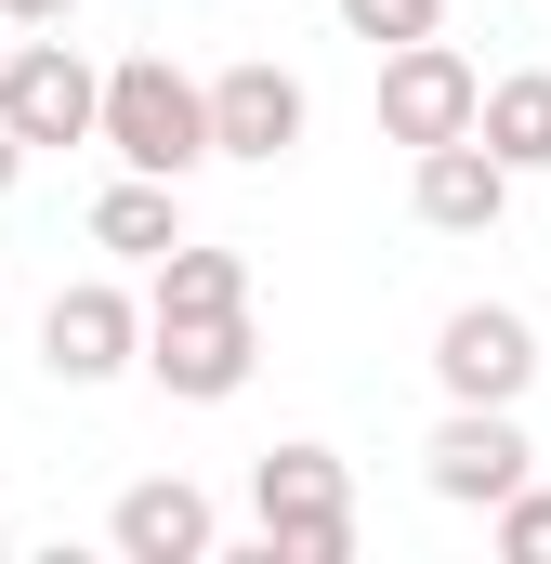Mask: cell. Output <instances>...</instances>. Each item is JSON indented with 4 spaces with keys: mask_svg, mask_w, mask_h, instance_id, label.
Masks as SVG:
<instances>
[{
    "mask_svg": "<svg viewBox=\"0 0 551 564\" xmlns=\"http://www.w3.org/2000/svg\"><path fill=\"white\" fill-rule=\"evenodd\" d=\"M250 564H355V473H342V446H263L250 459Z\"/></svg>",
    "mask_w": 551,
    "mask_h": 564,
    "instance_id": "1",
    "label": "cell"
},
{
    "mask_svg": "<svg viewBox=\"0 0 551 564\" xmlns=\"http://www.w3.org/2000/svg\"><path fill=\"white\" fill-rule=\"evenodd\" d=\"M106 158H119V171H158V184L210 171V158H224V144H210V79H184L171 53H119V66H106Z\"/></svg>",
    "mask_w": 551,
    "mask_h": 564,
    "instance_id": "2",
    "label": "cell"
},
{
    "mask_svg": "<svg viewBox=\"0 0 551 564\" xmlns=\"http://www.w3.org/2000/svg\"><path fill=\"white\" fill-rule=\"evenodd\" d=\"M0 119L26 144H106V66H93L66 26H26L13 66H0Z\"/></svg>",
    "mask_w": 551,
    "mask_h": 564,
    "instance_id": "3",
    "label": "cell"
},
{
    "mask_svg": "<svg viewBox=\"0 0 551 564\" xmlns=\"http://www.w3.org/2000/svg\"><path fill=\"white\" fill-rule=\"evenodd\" d=\"M526 473H539L526 408H446V421H433V446H420V486H433L446 512H499Z\"/></svg>",
    "mask_w": 551,
    "mask_h": 564,
    "instance_id": "4",
    "label": "cell"
},
{
    "mask_svg": "<svg viewBox=\"0 0 551 564\" xmlns=\"http://www.w3.org/2000/svg\"><path fill=\"white\" fill-rule=\"evenodd\" d=\"M40 368L66 381V394H93V381H119V368H144V302L119 276H79L40 302Z\"/></svg>",
    "mask_w": 551,
    "mask_h": 564,
    "instance_id": "5",
    "label": "cell"
},
{
    "mask_svg": "<svg viewBox=\"0 0 551 564\" xmlns=\"http://www.w3.org/2000/svg\"><path fill=\"white\" fill-rule=\"evenodd\" d=\"M250 368H263L250 302H237V315H144V381H158L171 408H224V394H250Z\"/></svg>",
    "mask_w": 551,
    "mask_h": 564,
    "instance_id": "6",
    "label": "cell"
},
{
    "mask_svg": "<svg viewBox=\"0 0 551 564\" xmlns=\"http://www.w3.org/2000/svg\"><path fill=\"white\" fill-rule=\"evenodd\" d=\"M473 119H486V79H473L460 40H395L381 53V132L408 144V158L420 144H460Z\"/></svg>",
    "mask_w": 551,
    "mask_h": 564,
    "instance_id": "7",
    "label": "cell"
},
{
    "mask_svg": "<svg viewBox=\"0 0 551 564\" xmlns=\"http://www.w3.org/2000/svg\"><path fill=\"white\" fill-rule=\"evenodd\" d=\"M433 381H446V408H526L539 328H526L512 302H460V315L433 328Z\"/></svg>",
    "mask_w": 551,
    "mask_h": 564,
    "instance_id": "8",
    "label": "cell"
},
{
    "mask_svg": "<svg viewBox=\"0 0 551 564\" xmlns=\"http://www.w3.org/2000/svg\"><path fill=\"white\" fill-rule=\"evenodd\" d=\"M302 132H315V93H302L276 53H250V66H224V79H210V144H224L237 171H276Z\"/></svg>",
    "mask_w": 551,
    "mask_h": 564,
    "instance_id": "9",
    "label": "cell"
},
{
    "mask_svg": "<svg viewBox=\"0 0 551 564\" xmlns=\"http://www.w3.org/2000/svg\"><path fill=\"white\" fill-rule=\"evenodd\" d=\"M512 184H526V171H512V158H499L486 132H460V144H420V158H408V210L433 224V237H499Z\"/></svg>",
    "mask_w": 551,
    "mask_h": 564,
    "instance_id": "10",
    "label": "cell"
},
{
    "mask_svg": "<svg viewBox=\"0 0 551 564\" xmlns=\"http://www.w3.org/2000/svg\"><path fill=\"white\" fill-rule=\"evenodd\" d=\"M106 539H119V564H210V552H224V512H210V486L144 473V486H119Z\"/></svg>",
    "mask_w": 551,
    "mask_h": 564,
    "instance_id": "11",
    "label": "cell"
},
{
    "mask_svg": "<svg viewBox=\"0 0 551 564\" xmlns=\"http://www.w3.org/2000/svg\"><path fill=\"white\" fill-rule=\"evenodd\" d=\"M93 250H119V263H158V250H184V184H158V171H119V184L93 197Z\"/></svg>",
    "mask_w": 551,
    "mask_h": 564,
    "instance_id": "12",
    "label": "cell"
},
{
    "mask_svg": "<svg viewBox=\"0 0 551 564\" xmlns=\"http://www.w3.org/2000/svg\"><path fill=\"white\" fill-rule=\"evenodd\" d=\"M237 302H250V263L210 250V237H184V250L144 263V315H237Z\"/></svg>",
    "mask_w": 551,
    "mask_h": 564,
    "instance_id": "13",
    "label": "cell"
},
{
    "mask_svg": "<svg viewBox=\"0 0 551 564\" xmlns=\"http://www.w3.org/2000/svg\"><path fill=\"white\" fill-rule=\"evenodd\" d=\"M473 132L499 144L512 171H551V66H512V79H486V119Z\"/></svg>",
    "mask_w": 551,
    "mask_h": 564,
    "instance_id": "14",
    "label": "cell"
},
{
    "mask_svg": "<svg viewBox=\"0 0 551 564\" xmlns=\"http://www.w3.org/2000/svg\"><path fill=\"white\" fill-rule=\"evenodd\" d=\"M342 26L395 53V40H433V26H446V0H342Z\"/></svg>",
    "mask_w": 551,
    "mask_h": 564,
    "instance_id": "15",
    "label": "cell"
},
{
    "mask_svg": "<svg viewBox=\"0 0 551 564\" xmlns=\"http://www.w3.org/2000/svg\"><path fill=\"white\" fill-rule=\"evenodd\" d=\"M499 552H512V564H551V486H539V473L499 499Z\"/></svg>",
    "mask_w": 551,
    "mask_h": 564,
    "instance_id": "16",
    "label": "cell"
},
{
    "mask_svg": "<svg viewBox=\"0 0 551 564\" xmlns=\"http://www.w3.org/2000/svg\"><path fill=\"white\" fill-rule=\"evenodd\" d=\"M26 158H40V144H26V132H13V119H0V197L26 184Z\"/></svg>",
    "mask_w": 551,
    "mask_h": 564,
    "instance_id": "17",
    "label": "cell"
},
{
    "mask_svg": "<svg viewBox=\"0 0 551 564\" xmlns=\"http://www.w3.org/2000/svg\"><path fill=\"white\" fill-rule=\"evenodd\" d=\"M0 13H13V26H66L79 0H0Z\"/></svg>",
    "mask_w": 551,
    "mask_h": 564,
    "instance_id": "18",
    "label": "cell"
},
{
    "mask_svg": "<svg viewBox=\"0 0 551 564\" xmlns=\"http://www.w3.org/2000/svg\"><path fill=\"white\" fill-rule=\"evenodd\" d=\"M13 40H26V26H13V13H0V66H13Z\"/></svg>",
    "mask_w": 551,
    "mask_h": 564,
    "instance_id": "19",
    "label": "cell"
}]
</instances>
